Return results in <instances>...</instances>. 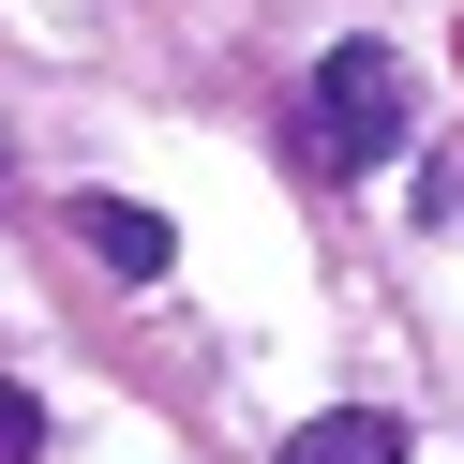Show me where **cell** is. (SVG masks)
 <instances>
[{
  "mask_svg": "<svg viewBox=\"0 0 464 464\" xmlns=\"http://www.w3.org/2000/svg\"><path fill=\"white\" fill-rule=\"evenodd\" d=\"M390 150H404V61L360 31V45L314 61V165H330V180H374Z\"/></svg>",
  "mask_w": 464,
  "mask_h": 464,
  "instance_id": "obj_1",
  "label": "cell"
},
{
  "mask_svg": "<svg viewBox=\"0 0 464 464\" xmlns=\"http://www.w3.org/2000/svg\"><path fill=\"white\" fill-rule=\"evenodd\" d=\"M75 240H91V255H105L121 285H165V270H180L165 210H135V195H75Z\"/></svg>",
  "mask_w": 464,
  "mask_h": 464,
  "instance_id": "obj_2",
  "label": "cell"
},
{
  "mask_svg": "<svg viewBox=\"0 0 464 464\" xmlns=\"http://www.w3.org/2000/svg\"><path fill=\"white\" fill-rule=\"evenodd\" d=\"M285 464H404V420L390 404H330V420L285 434Z\"/></svg>",
  "mask_w": 464,
  "mask_h": 464,
  "instance_id": "obj_3",
  "label": "cell"
},
{
  "mask_svg": "<svg viewBox=\"0 0 464 464\" xmlns=\"http://www.w3.org/2000/svg\"><path fill=\"white\" fill-rule=\"evenodd\" d=\"M0 464H45V404L31 390H0Z\"/></svg>",
  "mask_w": 464,
  "mask_h": 464,
  "instance_id": "obj_4",
  "label": "cell"
}]
</instances>
